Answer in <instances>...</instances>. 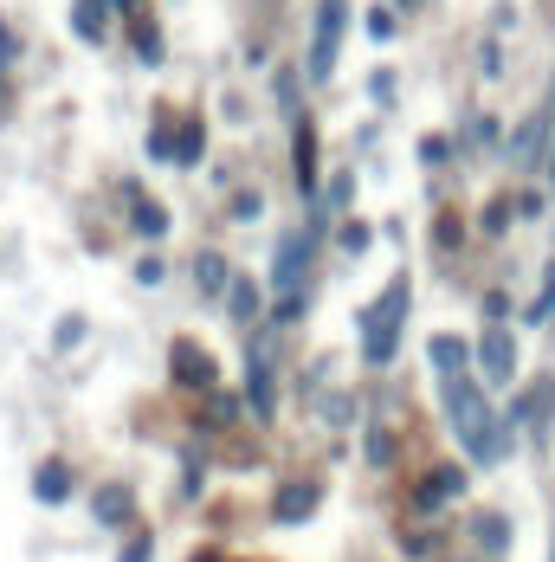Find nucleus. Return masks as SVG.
<instances>
[{
	"mask_svg": "<svg viewBox=\"0 0 555 562\" xmlns=\"http://www.w3.org/2000/svg\"><path fill=\"white\" fill-rule=\"evenodd\" d=\"M446 414H452V427H459V440H465V453L471 459H504V434H498V420H491V407H484V394L465 382V375H446Z\"/></svg>",
	"mask_w": 555,
	"mask_h": 562,
	"instance_id": "nucleus-1",
	"label": "nucleus"
},
{
	"mask_svg": "<svg viewBox=\"0 0 555 562\" xmlns=\"http://www.w3.org/2000/svg\"><path fill=\"white\" fill-rule=\"evenodd\" d=\"M407 298H413V285H407V278H394V285L381 291V304L362 317V356H368V363H388V356H394L400 323H407Z\"/></svg>",
	"mask_w": 555,
	"mask_h": 562,
	"instance_id": "nucleus-2",
	"label": "nucleus"
},
{
	"mask_svg": "<svg viewBox=\"0 0 555 562\" xmlns=\"http://www.w3.org/2000/svg\"><path fill=\"white\" fill-rule=\"evenodd\" d=\"M342 26H349V0H317V26H310V85H323L336 72V46H342Z\"/></svg>",
	"mask_w": 555,
	"mask_h": 562,
	"instance_id": "nucleus-3",
	"label": "nucleus"
},
{
	"mask_svg": "<svg viewBox=\"0 0 555 562\" xmlns=\"http://www.w3.org/2000/svg\"><path fill=\"white\" fill-rule=\"evenodd\" d=\"M304 265H310V240H304V233H285V240H278V265H271V285L285 291V298H298V285H304Z\"/></svg>",
	"mask_w": 555,
	"mask_h": 562,
	"instance_id": "nucleus-4",
	"label": "nucleus"
},
{
	"mask_svg": "<svg viewBox=\"0 0 555 562\" xmlns=\"http://www.w3.org/2000/svg\"><path fill=\"white\" fill-rule=\"evenodd\" d=\"M478 363H484V382H510L517 375V342L504 330H491V336L478 342Z\"/></svg>",
	"mask_w": 555,
	"mask_h": 562,
	"instance_id": "nucleus-5",
	"label": "nucleus"
},
{
	"mask_svg": "<svg viewBox=\"0 0 555 562\" xmlns=\"http://www.w3.org/2000/svg\"><path fill=\"white\" fill-rule=\"evenodd\" d=\"M549 156V110H536L523 129H517V143H510V162L517 169H530V162H542Z\"/></svg>",
	"mask_w": 555,
	"mask_h": 562,
	"instance_id": "nucleus-6",
	"label": "nucleus"
},
{
	"mask_svg": "<svg viewBox=\"0 0 555 562\" xmlns=\"http://www.w3.org/2000/svg\"><path fill=\"white\" fill-rule=\"evenodd\" d=\"M175 375H181L187 388H214V356L194 349V342H175Z\"/></svg>",
	"mask_w": 555,
	"mask_h": 562,
	"instance_id": "nucleus-7",
	"label": "nucleus"
},
{
	"mask_svg": "<svg viewBox=\"0 0 555 562\" xmlns=\"http://www.w3.org/2000/svg\"><path fill=\"white\" fill-rule=\"evenodd\" d=\"M246 401H252L258 420L271 414V363H265V349H258V356H246Z\"/></svg>",
	"mask_w": 555,
	"mask_h": 562,
	"instance_id": "nucleus-8",
	"label": "nucleus"
},
{
	"mask_svg": "<svg viewBox=\"0 0 555 562\" xmlns=\"http://www.w3.org/2000/svg\"><path fill=\"white\" fill-rule=\"evenodd\" d=\"M194 285H200L207 298L233 291V271H227V259H220V252H200V259H194Z\"/></svg>",
	"mask_w": 555,
	"mask_h": 562,
	"instance_id": "nucleus-9",
	"label": "nucleus"
},
{
	"mask_svg": "<svg viewBox=\"0 0 555 562\" xmlns=\"http://www.w3.org/2000/svg\"><path fill=\"white\" fill-rule=\"evenodd\" d=\"M72 33L97 46V39L110 33V7H104V0H78V7H72Z\"/></svg>",
	"mask_w": 555,
	"mask_h": 562,
	"instance_id": "nucleus-10",
	"label": "nucleus"
},
{
	"mask_svg": "<svg viewBox=\"0 0 555 562\" xmlns=\"http://www.w3.org/2000/svg\"><path fill=\"white\" fill-rule=\"evenodd\" d=\"M291 162H298V188L310 194V188H317V129H310V123H298V149H291Z\"/></svg>",
	"mask_w": 555,
	"mask_h": 562,
	"instance_id": "nucleus-11",
	"label": "nucleus"
},
{
	"mask_svg": "<svg viewBox=\"0 0 555 562\" xmlns=\"http://www.w3.org/2000/svg\"><path fill=\"white\" fill-rule=\"evenodd\" d=\"M33 491H39V505H65V498H72V472H65V465H39Z\"/></svg>",
	"mask_w": 555,
	"mask_h": 562,
	"instance_id": "nucleus-12",
	"label": "nucleus"
},
{
	"mask_svg": "<svg viewBox=\"0 0 555 562\" xmlns=\"http://www.w3.org/2000/svg\"><path fill=\"white\" fill-rule=\"evenodd\" d=\"M459 491H465V478L446 465V472H433L427 485H420V511H439V498H459Z\"/></svg>",
	"mask_w": 555,
	"mask_h": 562,
	"instance_id": "nucleus-13",
	"label": "nucleus"
},
{
	"mask_svg": "<svg viewBox=\"0 0 555 562\" xmlns=\"http://www.w3.org/2000/svg\"><path fill=\"white\" fill-rule=\"evenodd\" d=\"M427 349H433V369H439V382H446V375H465V342H459V336H433Z\"/></svg>",
	"mask_w": 555,
	"mask_h": 562,
	"instance_id": "nucleus-14",
	"label": "nucleus"
},
{
	"mask_svg": "<svg viewBox=\"0 0 555 562\" xmlns=\"http://www.w3.org/2000/svg\"><path fill=\"white\" fill-rule=\"evenodd\" d=\"M227 304H233V317H239V323H252V317H258V285H246V278H233Z\"/></svg>",
	"mask_w": 555,
	"mask_h": 562,
	"instance_id": "nucleus-15",
	"label": "nucleus"
},
{
	"mask_svg": "<svg viewBox=\"0 0 555 562\" xmlns=\"http://www.w3.org/2000/svg\"><path fill=\"white\" fill-rule=\"evenodd\" d=\"M136 233H149V240H162V233H168V214H162L156 200H136Z\"/></svg>",
	"mask_w": 555,
	"mask_h": 562,
	"instance_id": "nucleus-16",
	"label": "nucleus"
},
{
	"mask_svg": "<svg viewBox=\"0 0 555 562\" xmlns=\"http://www.w3.org/2000/svg\"><path fill=\"white\" fill-rule=\"evenodd\" d=\"M97 517H104V524H123V517H129V491H123V485H110L104 498H97Z\"/></svg>",
	"mask_w": 555,
	"mask_h": 562,
	"instance_id": "nucleus-17",
	"label": "nucleus"
},
{
	"mask_svg": "<svg viewBox=\"0 0 555 562\" xmlns=\"http://www.w3.org/2000/svg\"><path fill=\"white\" fill-rule=\"evenodd\" d=\"M136 58H143V65H162V33L143 20V26H136Z\"/></svg>",
	"mask_w": 555,
	"mask_h": 562,
	"instance_id": "nucleus-18",
	"label": "nucleus"
},
{
	"mask_svg": "<svg viewBox=\"0 0 555 562\" xmlns=\"http://www.w3.org/2000/svg\"><path fill=\"white\" fill-rule=\"evenodd\" d=\"M200 149H207V136H200V123H187L175 136V162H200Z\"/></svg>",
	"mask_w": 555,
	"mask_h": 562,
	"instance_id": "nucleus-19",
	"label": "nucleus"
},
{
	"mask_svg": "<svg viewBox=\"0 0 555 562\" xmlns=\"http://www.w3.org/2000/svg\"><path fill=\"white\" fill-rule=\"evenodd\" d=\"M368 459H375V465H388V459H394V434H388V427H375V434H368Z\"/></svg>",
	"mask_w": 555,
	"mask_h": 562,
	"instance_id": "nucleus-20",
	"label": "nucleus"
},
{
	"mask_svg": "<svg viewBox=\"0 0 555 562\" xmlns=\"http://www.w3.org/2000/svg\"><path fill=\"white\" fill-rule=\"evenodd\" d=\"M304 511H310V491H285V505H278V517L291 524V517H304Z\"/></svg>",
	"mask_w": 555,
	"mask_h": 562,
	"instance_id": "nucleus-21",
	"label": "nucleus"
},
{
	"mask_svg": "<svg viewBox=\"0 0 555 562\" xmlns=\"http://www.w3.org/2000/svg\"><path fill=\"white\" fill-rule=\"evenodd\" d=\"M72 342H85V317H65L58 323V349H72Z\"/></svg>",
	"mask_w": 555,
	"mask_h": 562,
	"instance_id": "nucleus-22",
	"label": "nucleus"
},
{
	"mask_svg": "<svg viewBox=\"0 0 555 562\" xmlns=\"http://www.w3.org/2000/svg\"><path fill=\"white\" fill-rule=\"evenodd\" d=\"M362 246H368V227L349 220V227H342V252H362Z\"/></svg>",
	"mask_w": 555,
	"mask_h": 562,
	"instance_id": "nucleus-23",
	"label": "nucleus"
},
{
	"mask_svg": "<svg viewBox=\"0 0 555 562\" xmlns=\"http://www.w3.org/2000/svg\"><path fill=\"white\" fill-rule=\"evenodd\" d=\"M420 162H427V169L446 162V136H427V143H420Z\"/></svg>",
	"mask_w": 555,
	"mask_h": 562,
	"instance_id": "nucleus-24",
	"label": "nucleus"
},
{
	"mask_svg": "<svg viewBox=\"0 0 555 562\" xmlns=\"http://www.w3.org/2000/svg\"><path fill=\"white\" fill-rule=\"evenodd\" d=\"M530 317H536V323H542V317H555V265H549V285H542V304H536Z\"/></svg>",
	"mask_w": 555,
	"mask_h": 562,
	"instance_id": "nucleus-25",
	"label": "nucleus"
},
{
	"mask_svg": "<svg viewBox=\"0 0 555 562\" xmlns=\"http://www.w3.org/2000/svg\"><path fill=\"white\" fill-rule=\"evenodd\" d=\"M258 207H265L258 194H239V200H233V220H258Z\"/></svg>",
	"mask_w": 555,
	"mask_h": 562,
	"instance_id": "nucleus-26",
	"label": "nucleus"
},
{
	"mask_svg": "<svg viewBox=\"0 0 555 562\" xmlns=\"http://www.w3.org/2000/svg\"><path fill=\"white\" fill-rule=\"evenodd\" d=\"M136 285H162V259H143V265H136Z\"/></svg>",
	"mask_w": 555,
	"mask_h": 562,
	"instance_id": "nucleus-27",
	"label": "nucleus"
},
{
	"mask_svg": "<svg viewBox=\"0 0 555 562\" xmlns=\"http://www.w3.org/2000/svg\"><path fill=\"white\" fill-rule=\"evenodd\" d=\"M368 33H375V39H394V14L375 7V14H368Z\"/></svg>",
	"mask_w": 555,
	"mask_h": 562,
	"instance_id": "nucleus-28",
	"label": "nucleus"
},
{
	"mask_svg": "<svg viewBox=\"0 0 555 562\" xmlns=\"http://www.w3.org/2000/svg\"><path fill=\"white\" fill-rule=\"evenodd\" d=\"M542 162H549V188H555V97H549V156Z\"/></svg>",
	"mask_w": 555,
	"mask_h": 562,
	"instance_id": "nucleus-29",
	"label": "nucleus"
},
{
	"mask_svg": "<svg viewBox=\"0 0 555 562\" xmlns=\"http://www.w3.org/2000/svg\"><path fill=\"white\" fill-rule=\"evenodd\" d=\"M14 52H20V39H14V26H0V65H14Z\"/></svg>",
	"mask_w": 555,
	"mask_h": 562,
	"instance_id": "nucleus-30",
	"label": "nucleus"
},
{
	"mask_svg": "<svg viewBox=\"0 0 555 562\" xmlns=\"http://www.w3.org/2000/svg\"><path fill=\"white\" fill-rule=\"evenodd\" d=\"M149 556H156V549H149V536H136V543L123 549V562H149Z\"/></svg>",
	"mask_w": 555,
	"mask_h": 562,
	"instance_id": "nucleus-31",
	"label": "nucleus"
},
{
	"mask_svg": "<svg viewBox=\"0 0 555 562\" xmlns=\"http://www.w3.org/2000/svg\"><path fill=\"white\" fill-rule=\"evenodd\" d=\"M194 562H220V556H194Z\"/></svg>",
	"mask_w": 555,
	"mask_h": 562,
	"instance_id": "nucleus-32",
	"label": "nucleus"
}]
</instances>
